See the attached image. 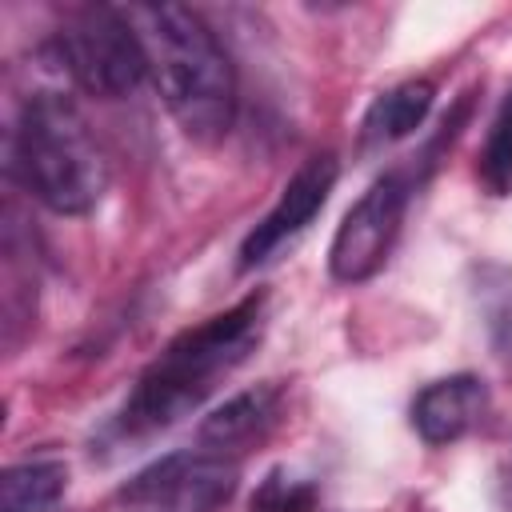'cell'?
Segmentation results:
<instances>
[{
  "mask_svg": "<svg viewBox=\"0 0 512 512\" xmlns=\"http://www.w3.org/2000/svg\"><path fill=\"white\" fill-rule=\"evenodd\" d=\"M480 300H484V316H488L496 348L512 360V272L508 268H484Z\"/></svg>",
  "mask_w": 512,
  "mask_h": 512,
  "instance_id": "cell-13",
  "label": "cell"
},
{
  "mask_svg": "<svg viewBox=\"0 0 512 512\" xmlns=\"http://www.w3.org/2000/svg\"><path fill=\"white\" fill-rule=\"evenodd\" d=\"M240 484V468L220 452H168L128 476L116 492L120 512H220Z\"/></svg>",
  "mask_w": 512,
  "mask_h": 512,
  "instance_id": "cell-5",
  "label": "cell"
},
{
  "mask_svg": "<svg viewBox=\"0 0 512 512\" xmlns=\"http://www.w3.org/2000/svg\"><path fill=\"white\" fill-rule=\"evenodd\" d=\"M8 172L60 216L92 212L108 188L104 148L64 92H36L20 104L8 140Z\"/></svg>",
  "mask_w": 512,
  "mask_h": 512,
  "instance_id": "cell-3",
  "label": "cell"
},
{
  "mask_svg": "<svg viewBox=\"0 0 512 512\" xmlns=\"http://www.w3.org/2000/svg\"><path fill=\"white\" fill-rule=\"evenodd\" d=\"M432 100H436L432 80H404V84L380 92V96L368 104L364 124H360L364 144H392V140L408 136L412 128L424 124Z\"/></svg>",
  "mask_w": 512,
  "mask_h": 512,
  "instance_id": "cell-10",
  "label": "cell"
},
{
  "mask_svg": "<svg viewBox=\"0 0 512 512\" xmlns=\"http://www.w3.org/2000/svg\"><path fill=\"white\" fill-rule=\"evenodd\" d=\"M280 420V388L276 384H256L240 396H232L228 404H220L204 424H200V444L208 452H244L252 444H260L272 424Z\"/></svg>",
  "mask_w": 512,
  "mask_h": 512,
  "instance_id": "cell-9",
  "label": "cell"
},
{
  "mask_svg": "<svg viewBox=\"0 0 512 512\" xmlns=\"http://www.w3.org/2000/svg\"><path fill=\"white\" fill-rule=\"evenodd\" d=\"M336 176H340V164L332 152H320V156H308L292 180L284 184L280 200L264 212V220L244 236L240 244V268H256L264 264L272 252H280L296 232H304L312 224V216L328 204V192L336 188Z\"/></svg>",
  "mask_w": 512,
  "mask_h": 512,
  "instance_id": "cell-7",
  "label": "cell"
},
{
  "mask_svg": "<svg viewBox=\"0 0 512 512\" xmlns=\"http://www.w3.org/2000/svg\"><path fill=\"white\" fill-rule=\"evenodd\" d=\"M480 180L492 196H508L512 192V88L500 100L488 140L480 148Z\"/></svg>",
  "mask_w": 512,
  "mask_h": 512,
  "instance_id": "cell-12",
  "label": "cell"
},
{
  "mask_svg": "<svg viewBox=\"0 0 512 512\" xmlns=\"http://www.w3.org/2000/svg\"><path fill=\"white\" fill-rule=\"evenodd\" d=\"M68 488L60 460H24L0 476V512H48Z\"/></svg>",
  "mask_w": 512,
  "mask_h": 512,
  "instance_id": "cell-11",
  "label": "cell"
},
{
  "mask_svg": "<svg viewBox=\"0 0 512 512\" xmlns=\"http://www.w3.org/2000/svg\"><path fill=\"white\" fill-rule=\"evenodd\" d=\"M56 52L68 76L84 92L104 100L136 92L140 80L148 76L144 44L124 8H108V4L76 8L56 32Z\"/></svg>",
  "mask_w": 512,
  "mask_h": 512,
  "instance_id": "cell-4",
  "label": "cell"
},
{
  "mask_svg": "<svg viewBox=\"0 0 512 512\" xmlns=\"http://www.w3.org/2000/svg\"><path fill=\"white\" fill-rule=\"evenodd\" d=\"M260 336H264V292H252L228 312H216L196 328H184L140 372L132 396L120 408V432L148 436L200 408L220 388V380L248 360Z\"/></svg>",
  "mask_w": 512,
  "mask_h": 512,
  "instance_id": "cell-1",
  "label": "cell"
},
{
  "mask_svg": "<svg viewBox=\"0 0 512 512\" xmlns=\"http://www.w3.org/2000/svg\"><path fill=\"white\" fill-rule=\"evenodd\" d=\"M316 504V488L284 468L268 472L252 496V512H308Z\"/></svg>",
  "mask_w": 512,
  "mask_h": 512,
  "instance_id": "cell-14",
  "label": "cell"
},
{
  "mask_svg": "<svg viewBox=\"0 0 512 512\" xmlns=\"http://www.w3.org/2000/svg\"><path fill=\"white\" fill-rule=\"evenodd\" d=\"M124 12L176 124L192 140H220L236 120V68L208 20L184 4H132Z\"/></svg>",
  "mask_w": 512,
  "mask_h": 512,
  "instance_id": "cell-2",
  "label": "cell"
},
{
  "mask_svg": "<svg viewBox=\"0 0 512 512\" xmlns=\"http://www.w3.org/2000/svg\"><path fill=\"white\" fill-rule=\"evenodd\" d=\"M488 412V388L480 376H444L416 392L412 400V428L424 444H452L468 436Z\"/></svg>",
  "mask_w": 512,
  "mask_h": 512,
  "instance_id": "cell-8",
  "label": "cell"
},
{
  "mask_svg": "<svg viewBox=\"0 0 512 512\" xmlns=\"http://www.w3.org/2000/svg\"><path fill=\"white\" fill-rule=\"evenodd\" d=\"M408 200H412V176L404 168H392L364 188V196L344 212L328 248V268L336 280L360 284L384 268L400 236Z\"/></svg>",
  "mask_w": 512,
  "mask_h": 512,
  "instance_id": "cell-6",
  "label": "cell"
}]
</instances>
